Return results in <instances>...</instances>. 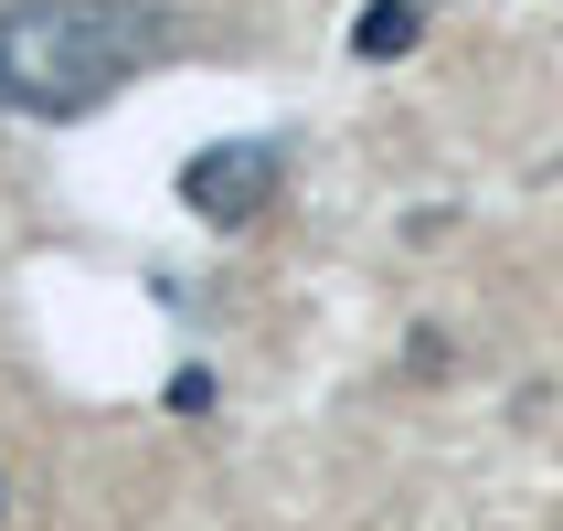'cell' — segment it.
<instances>
[{
  "mask_svg": "<svg viewBox=\"0 0 563 531\" xmlns=\"http://www.w3.org/2000/svg\"><path fill=\"white\" fill-rule=\"evenodd\" d=\"M170 54L159 0H11L0 11V107L11 118H96Z\"/></svg>",
  "mask_w": 563,
  "mask_h": 531,
  "instance_id": "obj_1",
  "label": "cell"
},
{
  "mask_svg": "<svg viewBox=\"0 0 563 531\" xmlns=\"http://www.w3.org/2000/svg\"><path fill=\"white\" fill-rule=\"evenodd\" d=\"M415 32H426V0H362L351 54H362V64H394V54H415Z\"/></svg>",
  "mask_w": 563,
  "mask_h": 531,
  "instance_id": "obj_3",
  "label": "cell"
},
{
  "mask_svg": "<svg viewBox=\"0 0 563 531\" xmlns=\"http://www.w3.org/2000/svg\"><path fill=\"white\" fill-rule=\"evenodd\" d=\"M181 202L202 223H245L277 202V150L266 139H223V150H191L181 159Z\"/></svg>",
  "mask_w": 563,
  "mask_h": 531,
  "instance_id": "obj_2",
  "label": "cell"
}]
</instances>
